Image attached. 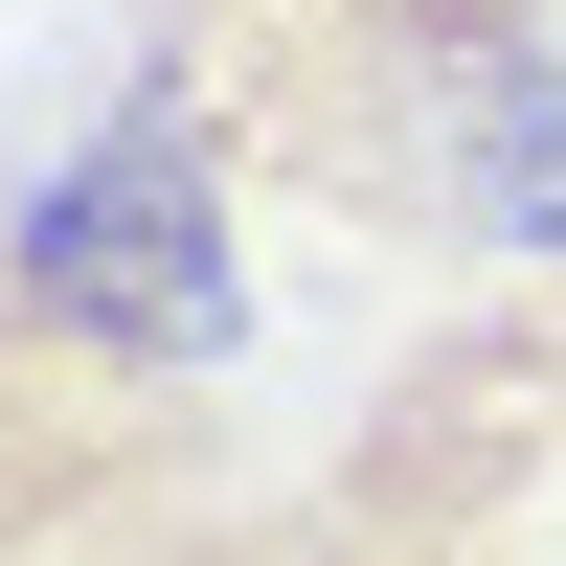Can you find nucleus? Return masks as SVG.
Masks as SVG:
<instances>
[{
    "instance_id": "1",
    "label": "nucleus",
    "mask_w": 566,
    "mask_h": 566,
    "mask_svg": "<svg viewBox=\"0 0 566 566\" xmlns=\"http://www.w3.org/2000/svg\"><path fill=\"white\" fill-rule=\"evenodd\" d=\"M136 69L363 250L566 272V0H136Z\"/></svg>"
},
{
    "instance_id": "2",
    "label": "nucleus",
    "mask_w": 566,
    "mask_h": 566,
    "mask_svg": "<svg viewBox=\"0 0 566 566\" xmlns=\"http://www.w3.org/2000/svg\"><path fill=\"white\" fill-rule=\"evenodd\" d=\"M317 566H566V272L453 295L295 476Z\"/></svg>"
},
{
    "instance_id": "3",
    "label": "nucleus",
    "mask_w": 566,
    "mask_h": 566,
    "mask_svg": "<svg viewBox=\"0 0 566 566\" xmlns=\"http://www.w3.org/2000/svg\"><path fill=\"white\" fill-rule=\"evenodd\" d=\"M227 205H250V159L114 45V91H91L23 159V205H0V272H23L69 340L159 363V386H227V363H250V250H227Z\"/></svg>"
},
{
    "instance_id": "4",
    "label": "nucleus",
    "mask_w": 566,
    "mask_h": 566,
    "mask_svg": "<svg viewBox=\"0 0 566 566\" xmlns=\"http://www.w3.org/2000/svg\"><path fill=\"white\" fill-rule=\"evenodd\" d=\"M227 476V386H159V363L69 340V317L0 272V566H114L159 522H205Z\"/></svg>"
},
{
    "instance_id": "5",
    "label": "nucleus",
    "mask_w": 566,
    "mask_h": 566,
    "mask_svg": "<svg viewBox=\"0 0 566 566\" xmlns=\"http://www.w3.org/2000/svg\"><path fill=\"white\" fill-rule=\"evenodd\" d=\"M114 566H317V522H295V499H205V522H159Z\"/></svg>"
}]
</instances>
